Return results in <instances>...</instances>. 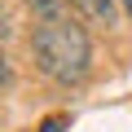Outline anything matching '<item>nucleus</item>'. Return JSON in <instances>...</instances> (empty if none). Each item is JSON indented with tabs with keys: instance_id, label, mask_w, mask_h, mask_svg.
Masks as SVG:
<instances>
[{
	"instance_id": "1",
	"label": "nucleus",
	"mask_w": 132,
	"mask_h": 132,
	"mask_svg": "<svg viewBox=\"0 0 132 132\" xmlns=\"http://www.w3.org/2000/svg\"><path fill=\"white\" fill-rule=\"evenodd\" d=\"M31 57H35V71L62 88H75L88 79L93 71V40L84 31L79 18L62 13V18H44L31 31Z\"/></svg>"
},
{
	"instance_id": "2",
	"label": "nucleus",
	"mask_w": 132,
	"mask_h": 132,
	"mask_svg": "<svg viewBox=\"0 0 132 132\" xmlns=\"http://www.w3.org/2000/svg\"><path fill=\"white\" fill-rule=\"evenodd\" d=\"M66 9H71L79 22L101 27V31H114V27L123 22V13H128L119 0H66Z\"/></svg>"
},
{
	"instance_id": "3",
	"label": "nucleus",
	"mask_w": 132,
	"mask_h": 132,
	"mask_svg": "<svg viewBox=\"0 0 132 132\" xmlns=\"http://www.w3.org/2000/svg\"><path fill=\"white\" fill-rule=\"evenodd\" d=\"M27 5L40 13V22L44 18H62V9H66V0H27Z\"/></svg>"
},
{
	"instance_id": "4",
	"label": "nucleus",
	"mask_w": 132,
	"mask_h": 132,
	"mask_svg": "<svg viewBox=\"0 0 132 132\" xmlns=\"http://www.w3.org/2000/svg\"><path fill=\"white\" fill-rule=\"evenodd\" d=\"M66 128H71V114H48L40 123V132H66Z\"/></svg>"
},
{
	"instance_id": "5",
	"label": "nucleus",
	"mask_w": 132,
	"mask_h": 132,
	"mask_svg": "<svg viewBox=\"0 0 132 132\" xmlns=\"http://www.w3.org/2000/svg\"><path fill=\"white\" fill-rule=\"evenodd\" d=\"M0 84H9V66H5V53H0Z\"/></svg>"
},
{
	"instance_id": "6",
	"label": "nucleus",
	"mask_w": 132,
	"mask_h": 132,
	"mask_svg": "<svg viewBox=\"0 0 132 132\" xmlns=\"http://www.w3.org/2000/svg\"><path fill=\"white\" fill-rule=\"evenodd\" d=\"M119 5H123V9H132V0H119Z\"/></svg>"
}]
</instances>
